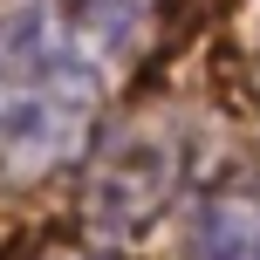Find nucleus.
Instances as JSON below:
<instances>
[{"label":"nucleus","instance_id":"1","mask_svg":"<svg viewBox=\"0 0 260 260\" xmlns=\"http://www.w3.org/2000/svg\"><path fill=\"white\" fill-rule=\"evenodd\" d=\"M171 192H178V144L165 130H151V123L117 130L89 165V219L110 240L144 233L171 206Z\"/></svg>","mask_w":260,"mask_h":260},{"label":"nucleus","instance_id":"2","mask_svg":"<svg viewBox=\"0 0 260 260\" xmlns=\"http://www.w3.org/2000/svg\"><path fill=\"white\" fill-rule=\"evenodd\" d=\"M96 110V76H62L48 89H21L0 103V171L35 178V171L62 165L82 151Z\"/></svg>","mask_w":260,"mask_h":260},{"label":"nucleus","instance_id":"3","mask_svg":"<svg viewBox=\"0 0 260 260\" xmlns=\"http://www.w3.org/2000/svg\"><path fill=\"white\" fill-rule=\"evenodd\" d=\"M185 260H260V185L233 178L192 206Z\"/></svg>","mask_w":260,"mask_h":260},{"label":"nucleus","instance_id":"4","mask_svg":"<svg viewBox=\"0 0 260 260\" xmlns=\"http://www.w3.org/2000/svg\"><path fill=\"white\" fill-rule=\"evenodd\" d=\"M151 7V0H55V14L69 21V35H76V48H110V41H123L130 27H137V14Z\"/></svg>","mask_w":260,"mask_h":260},{"label":"nucleus","instance_id":"5","mask_svg":"<svg viewBox=\"0 0 260 260\" xmlns=\"http://www.w3.org/2000/svg\"><path fill=\"white\" fill-rule=\"evenodd\" d=\"M69 260H110V253H69Z\"/></svg>","mask_w":260,"mask_h":260}]
</instances>
